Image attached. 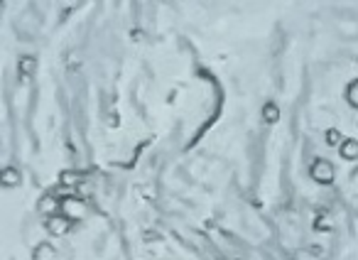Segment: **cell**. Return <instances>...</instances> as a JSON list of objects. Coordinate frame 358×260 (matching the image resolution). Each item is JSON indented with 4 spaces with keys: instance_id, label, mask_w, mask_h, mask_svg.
<instances>
[{
    "instance_id": "obj_3",
    "label": "cell",
    "mask_w": 358,
    "mask_h": 260,
    "mask_svg": "<svg viewBox=\"0 0 358 260\" xmlns=\"http://www.w3.org/2000/svg\"><path fill=\"white\" fill-rule=\"evenodd\" d=\"M71 219H66L64 214H54V216H47V221H44V226H47V231L52 233V236H66L69 231H71Z\"/></svg>"
},
{
    "instance_id": "obj_11",
    "label": "cell",
    "mask_w": 358,
    "mask_h": 260,
    "mask_svg": "<svg viewBox=\"0 0 358 260\" xmlns=\"http://www.w3.org/2000/svg\"><path fill=\"white\" fill-rule=\"evenodd\" d=\"M346 98H349V103H351L354 108H358V79L346 88Z\"/></svg>"
},
{
    "instance_id": "obj_1",
    "label": "cell",
    "mask_w": 358,
    "mask_h": 260,
    "mask_svg": "<svg viewBox=\"0 0 358 260\" xmlns=\"http://www.w3.org/2000/svg\"><path fill=\"white\" fill-rule=\"evenodd\" d=\"M309 174H312V179L319 182V184H331L334 177H336V170H334V165H331L329 160H317V162L309 167Z\"/></svg>"
},
{
    "instance_id": "obj_9",
    "label": "cell",
    "mask_w": 358,
    "mask_h": 260,
    "mask_svg": "<svg viewBox=\"0 0 358 260\" xmlns=\"http://www.w3.org/2000/svg\"><path fill=\"white\" fill-rule=\"evenodd\" d=\"M34 69H37V59L34 57H22L20 59V74L22 76H32Z\"/></svg>"
},
{
    "instance_id": "obj_6",
    "label": "cell",
    "mask_w": 358,
    "mask_h": 260,
    "mask_svg": "<svg viewBox=\"0 0 358 260\" xmlns=\"http://www.w3.org/2000/svg\"><path fill=\"white\" fill-rule=\"evenodd\" d=\"M59 182H61L64 187H76V184L84 182V174L76 172V170H64V172L59 174Z\"/></svg>"
},
{
    "instance_id": "obj_2",
    "label": "cell",
    "mask_w": 358,
    "mask_h": 260,
    "mask_svg": "<svg viewBox=\"0 0 358 260\" xmlns=\"http://www.w3.org/2000/svg\"><path fill=\"white\" fill-rule=\"evenodd\" d=\"M61 214L71 221H79L86 216V204L76 197H66V199H61Z\"/></svg>"
},
{
    "instance_id": "obj_10",
    "label": "cell",
    "mask_w": 358,
    "mask_h": 260,
    "mask_svg": "<svg viewBox=\"0 0 358 260\" xmlns=\"http://www.w3.org/2000/svg\"><path fill=\"white\" fill-rule=\"evenodd\" d=\"M327 143H329V145H339V147H341L346 140H344V135H341L336 128H329V130H327Z\"/></svg>"
},
{
    "instance_id": "obj_4",
    "label": "cell",
    "mask_w": 358,
    "mask_h": 260,
    "mask_svg": "<svg viewBox=\"0 0 358 260\" xmlns=\"http://www.w3.org/2000/svg\"><path fill=\"white\" fill-rule=\"evenodd\" d=\"M39 211L47 214V216H54V214H61V202H57L52 194H47L42 202H39Z\"/></svg>"
},
{
    "instance_id": "obj_8",
    "label": "cell",
    "mask_w": 358,
    "mask_h": 260,
    "mask_svg": "<svg viewBox=\"0 0 358 260\" xmlns=\"http://www.w3.org/2000/svg\"><path fill=\"white\" fill-rule=\"evenodd\" d=\"M263 120L265 123H277L280 120V108L275 103H265L263 106Z\"/></svg>"
},
{
    "instance_id": "obj_7",
    "label": "cell",
    "mask_w": 358,
    "mask_h": 260,
    "mask_svg": "<svg viewBox=\"0 0 358 260\" xmlns=\"http://www.w3.org/2000/svg\"><path fill=\"white\" fill-rule=\"evenodd\" d=\"M339 152H341V157L344 160H358V140H346L341 147H339Z\"/></svg>"
},
{
    "instance_id": "obj_5",
    "label": "cell",
    "mask_w": 358,
    "mask_h": 260,
    "mask_svg": "<svg viewBox=\"0 0 358 260\" xmlns=\"http://www.w3.org/2000/svg\"><path fill=\"white\" fill-rule=\"evenodd\" d=\"M0 182H2L5 187H17V184L22 182V174H20L15 167H5L2 174H0Z\"/></svg>"
}]
</instances>
